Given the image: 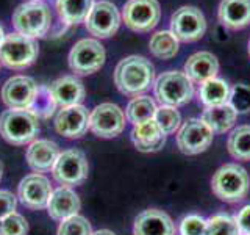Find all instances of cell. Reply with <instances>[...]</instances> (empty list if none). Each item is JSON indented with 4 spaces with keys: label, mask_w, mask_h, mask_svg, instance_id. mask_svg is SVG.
Wrapping results in <instances>:
<instances>
[{
    "label": "cell",
    "mask_w": 250,
    "mask_h": 235,
    "mask_svg": "<svg viewBox=\"0 0 250 235\" xmlns=\"http://www.w3.org/2000/svg\"><path fill=\"white\" fill-rule=\"evenodd\" d=\"M155 83V68L146 57L130 55L117 63L114 69V85L124 96L136 97L144 94Z\"/></svg>",
    "instance_id": "cell-1"
},
{
    "label": "cell",
    "mask_w": 250,
    "mask_h": 235,
    "mask_svg": "<svg viewBox=\"0 0 250 235\" xmlns=\"http://www.w3.org/2000/svg\"><path fill=\"white\" fill-rule=\"evenodd\" d=\"M250 188L249 172L238 163H227L211 179V190L224 202L236 204L247 198Z\"/></svg>",
    "instance_id": "cell-2"
},
{
    "label": "cell",
    "mask_w": 250,
    "mask_h": 235,
    "mask_svg": "<svg viewBox=\"0 0 250 235\" xmlns=\"http://www.w3.org/2000/svg\"><path fill=\"white\" fill-rule=\"evenodd\" d=\"M11 21L16 33L38 39L50 31L52 11L44 2H25L16 8Z\"/></svg>",
    "instance_id": "cell-3"
},
{
    "label": "cell",
    "mask_w": 250,
    "mask_h": 235,
    "mask_svg": "<svg viewBox=\"0 0 250 235\" xmlns=\"http://www.w3.org/2000/svg\"><path fill=\"white\" fill-rule=\"evenodd\" d=\"M39 133L38 116L30 110L8 108L0 115V135L14 146H25Z\"/></svg>",
    "instance_id": "cell-4"
},
{
    "label": "cell",
    "mask_w": 250,
    "mask_h": 235,
    "mask_svg": "<svg viewBox=\"0 0 250 235\" xmlns=\"http://www.w3.org/2000/svg\"><path fill=\"white\" fill-rule=\"evenodd\" d=\"M153 94L161 105L182 107L194 97V83L183 70H166L155 78Z\"/></svg>",
    "instance_id": "cell-5"
},
{
    "label": "cell",
    "mask_w": 250,
    "mask_h": 235,
    "mask_svg": "<svg viewBox=\"0 0 250 235\" xmlns=\"http://www.w3.org/2000/svg\"><path fill=\"white\" fill-rule=\"evenodd\" d=\"M36 39L23 36L21 33L6 35L3 44L0 46V63L14 70H22L31 66L38 58Z\"/></svg>",
    "instance_id": "cell-6"
},
{
    "label": "cell",
    "mask_w": 250,
    "mask_h": 235,
    "mask_svg": "<svg viewBox=\"0 0 250 235\" xmlns=\"http://www.w3.org/2000/svg\"><path fill=\"white\" fill-rule=\"evenodd\" d=\"M106 53L100 41L94 38H83L77 41L69 52V68L77 75H89L104 66Z\"/></svg>",
    "instance_id": "cell-7"
},
{
    "label": "cell",
    "mask_w": 250,
    "mask_h": 235,
    "mask_svg": "<svg viewBox=\"0 0 250 235\" xmlns=\"http://www.w3.org/2000/svg\"><path fill=\"white\" fill-rule=\"evenodd\" d=\"M122 16L117 6L109 0H97L94 2L88 18L84 21V27L88 33L94 38L106 39L117 33L121 27Z\"/></svg>",
    "instance_id": "cell-8"
},
{
    "label": "cell",
    "mask_w": 250,
    "mask_h": 235,
    "mask_svg": "<svg viewBox=\"0 0 250 235\" xmlns=\"http://www.w3.org/2000/svg\"><path fill=\"white\" fill-rule=\"evenodd\" d=\"M161 19L158 0H128L124 5L122 21L131 31L147 33L153 30Z\"/></svg>",
    "instance_id": "cell-9"
},
{
    "label": "cell",
    "mask_w": 250,
    "mask_h": 235,
    "mask_svg": "<svg viewBox=\"0 0 250 235\" xmlns=\"http://www.w3.org/2000/svg\"><path fill=\"white\" fill-rule=\"evenodd\" d=\"M170 31L178 43L199 41L207 31V19L197 6H182L170 16Z\"/></svg>",
    "instance_id": "cell-10"
},
{
    "label": "cell",
    "mask_w": 250,
    "mask_h": 235,
    "mask_svg": "<svg viewBox=\"0 0 250 235\" xmlns=\"http://www.w3.org/2000/svg\"><path fill=\"white\" fill-rule=\"evenodd\" d=\"M52 172L55 180L62 187L82 185L89 172L86 155L78 149H69V151L61 152L53 164Z\"/></svg>",
    "instance_id": "cell-11"
},
{
    "label": "cell",
    "mask_w": 250,
    "mask_h": 235,
    "mask_svg": "<svg viewBox=\"0 0 250 235\" xmlns=\"http://www.w3.org/2000/svg\"><path fill=\"white\" fill-rule=\"evenodd\" d=\"M125 119L127 118L119 105L113 102H104L91 112L89 129L100 138H114L124 132Z\"/></svg>",
    "instance_id": "cell-12"
},
{
    "label": "cell",
    "mask_w": 250,
    "mask_h": 235,
    "mask_svg": "<svg viewBox=\"0 0 250 235\" xmlns=\"http://www.w3.org/2000/svg\"><path fill=\"white\" fill-rule=\"evenodd\" d=\"M214 133L200 118H191L177 132V146L186 155L205 152L213 143Z\"/></svg>",
    "instance_id": "cell-13"
},
{
    "label": "cell",
    "mask_w": 250,
    "mask_h": 235,
    "mask_svg": "<svg viewBox=\"0 0 250 235\" xmlns=\"http://www.w3.org/2000/svg\"><path fill=\"white\" fill-rule=\"evenodd\" d=\"M39 85L31 77L13 75L2 86V100L8 108L28 110L33 104Z\"/></svg>",
    "instance_id": "cell-14"
},
{
    "label": "cell",
    "mask_w": 250,
    "mask_h": 235,
    "mask_svg": "<svg viewBox=\"0 0 250 235\" xmlns=\"http://www.w3.org/2000/svg\"><path fill=\"white\" fill-rule=\"evenodd\" d=\"M50 180L45 176L35 172L25 176L19 184L18 194L23 207L30 210H41L47 207V202L52 194Z\"/></svg>",
    "instance_id": "cell-15"
},
{
    "label": "cell",
    "mask_w": 250,
    "mask_h": 235,
    "mask_svg": "<svg viewBox=\"0 0 250 235\" xmlns=\"http://www.w3.org/2000/svg\"><path fill=\"white\" fill-rule=\"evenodd\" d=\"M89 112L84 105H70L61 108L55 118V130L70 140L82 138L89 129Z\"/></svg>",
    "instance_id": "cell-16"
},
{
    "label": "cell",
    "mask_w": 250,
    "mask_h": 235,
    "mask_svg": "<svg viewBox=\"0 0 250 235\" xmlns=\"http://www.w3.org/2000/svg\"><path fill=\"white\" fill-rule=\"evenodd\" d=\"M133 235H175V224L166 212L147 209L136 216Z\"/></svg>",
    "instance_id": "cell-17"
},
{
    "label": "cell",
    "mask_w": 250,
    "mask_h": 235,
    "mask_svg": "<svg viewBox=\"0 0 250 235\" xmlns=\"http://www.w3.org/2000/svg\"><path fill=\"white\" fill-rule=\"evenodd\" d=\"M49 91L60 108L78 105L84 99V85L75 75H62L49 85Z\"/></svg>",
    "instance_id": "cell-18"
},
{
    "label": "cell",
    "mask_w": 250,
    "mask_h": 235,
    "mask_svg": "<svg viewBox=\"0 0 250 235\" xmlns=\"http://www.w3.org/2000/svg\"><path fill=\"white\" fill-rule=\"evenodd\" d=\"M80 207L82 202L78 194L70 187L62 185L52 191L49 202H47V212H49L50 218L58 219V221L78 215Z\"/></svg>",
    "instance_id": "cell-19"
},
{
    "label": "cell",
    "mask_w": 250,
    "mask_h": 235,
    "mask_svg": "<svg viewBox=\"0 0 250 235\" xmlns=\"http://www.w3.org/2000/svg\"><path fill=\"white\" fill-rule=\"evenodd\" d=\"M58 157V144L50 140H35L31 141L27 149V163L35 172L52 171Z\"/></svg>",
    "instance_id": "cell-20"
},
{
    "label": "cell",
    "mask_w": 250,
    "mask_h": 235,
    "mask_svg": "<svg viewBox=\"0 0 250 235\" xmlns=\"http://www.w3.org/2000/svg\"><path fill=\"white\" fill-rule=\"evenodd\" d=\"M217 19L229 30H242L250 25V0H222Z\"/></svg>",
    "instance_id": "cell-21"
},
{
    "label": "cell",
    "mask_w": 250,
    "mask_h": 235,
    "mask_svg": "<svg viewBox=\"0 0 250 235\" xmlns=\"http://www.w3.org/2000/svg\"><path fill=\"white\" fill-rule=\"evenodd\" d=\"M183 72L192 83L202 85L203 82L214 78L219 72V61L211 52L202 50L191 55L185 63Z\"/></svg>",
    "instance_id": "cell-22"
},
{
    "label": "cell",
    "mask_w": 250,
    "mask_h": 235,
    "mask_svg": "<svg viewBox=\"0 0 250 235\" xmlns=\"http://www.w3.org/2000/svg\"><path fill=\"white\" fill-rule=\"evenodd\" d=\"M131 141L141 152H156L166 144V135L160 129L155 119H148L133 125Z\"/></svg>",
    "instance_id": "cell-23"
},
{
    "label": "cell",
    "mask_w": 250,
    "mask_h": 235,
    "mask_svg": "<svg viewBox=\"0 0 250 235\" xmlns=\"http://www.w3.org/2000/svg\"><path fill=\"white\" fill-rule=\"evenodd\" d=\"M230 90H231L230 85L225 80L214 77V78H209L207 82H203L199 86L197 97L200 104L205 105V108L224 105V104H229Z\"/></svg>",
    "instance_id": "cell-24"
},
{
    "label": "cell",
    "mask_w": 250,
    "mask_h": 235,
    "mask_svg": "<svg viewBox=\"0 0 250 235\" xmlns=\"http://www.w3.org/2000/svg\"><path fill=\"white\" fill-rule=\"evenodd\" d=\"M96 0H55V10L66 25H78L86 21Z\"/></svg>",
    "instance_id": "cell-25"
},
{
    "label": "cell",
    "mask_w": 250,
    "mask_h": 235,
    "mask_svg": "<svg viewBox=\"0 0 250 235\" xmlns=\"http://www.w3.org/2000/svg\"><path fill=\"white\" fill-rule=\"evenodd\" d=\"M236 118L238 113L234 112L233 107L230 104H224V105L205 108L200 119L213 130V133H225L234 125Z\"/></svg>",
    "instance_id": "cell-26"
},
{
    "label": "cell",
    "mask_w": 250,
    "mask_h": 235,
    "mask_svg": "<svg viewBox=\"0 0 250 235\" xmlns=\"http://www.w3.org/2000/svg\"><path fill=\"white\" fill-rule=\"evenodd\" d=\"M148 50L160 60H170L178 52V39L170 30H160L150 36Z\"/></svg>",
    "instance_id": "cell-27"
},
{
    "label": "cell",
    "mask_w": 250,
    "mask_h": 235,
    "mask_svg": "<svg viewBox=\"0 0 250 235\" xmlns=\"http://www.w3.org/2000/svg\"><path fill=\"white\" fill-rule=\"evenodd\" d=\"M156 108L158 107H156L155 100L150 96H144V94H141V96L133 97L128 102L127 108H125V118H127L128 122L136 125V124H141L144 121L153 119V116L156 113Z\"/></svg>",
    "instance_id": "cell-28"
},
{
    "label": "cell",
    "mask_w": 250,
    "mask_h": 235,
    "mask_svg": "<svg viewBox=\"0 0 250 235\" xmlns=\"http://www.w3.org/2000/svg\"><path fill=\"white\" fill-rule=\"evenodd\" d=\"M227 147L233 159L249 162L250 160V125H239L234 129L229 141H227Z\"/></svg>",
    "instance_id": "cell-29"
},
{
    "label": "cell",
    "mask_w": 250,
    "mask_h": 235,
    "mask_svg": "<svg viewBox=\"0 0 250 235\" xmlns=\"http://www.w3.org/2000/svg\"><path fill=\"white\" fill-rule=\"evenodd\" d=\"M153 119L160 125V129L163 130V133L166 137L178 132V129L182 127V115H180V112L175 107L160 105L156 108Z\"/></svg>",
    "instance_id": "cell-30"
},
{
    "label": "cell",
    "mask_w": 250,
    "mask_h": 235,
    "mask_svg": "<svg viewBox=\"0 0 250 235\" xmlns=\"http://www.w3.org/2000/svg\"><path fill=\"white\" fill-rule=\"evenodd\" d=\"M207 235H241L238 224L230 215L219 213L207 219Z\"/></svg>",
    "instance_id": "cell-31"
},
{
    "label": "cell",
    "mask_w": 250,
    "mask_h": 235,
    "mask_svg": "<svg viewBox=\"0 0 250 235\" xmlns=\"http://www.w3.org/2000/svg\"><path fill=\"white\" fill-rule=\"evenodd\" d=\"M55 108H57V104H55V100L52 97V94L49 91V86H39L38 88V93L33 99V104L28 108L31 113L39 118H49L53 115Z\"/></svg>",
    "instance_id": "cell-32"
},
{
    "label": "cell",
    "mask_w": 250,
    "mask_h": 235,
    "mask_svg": "<svg viewBox=\"0 0 250 235\" xmlns=\"http://www.w3.org/2000/svg\"><path fill=\"white\" fill-rule=\"evenodd\" d=\"M57 235H92V229L84 216L75 215L62 219L58 226Z\"/></svg>",
    "instance_id": "cell-33"
},
{
    "label": "cell",
    "mask_w": 250,
    "mask_h": 235,
    "mask_svg": "<svg viewBox=\"0 0 250 235\" xmlns=\"http://www.w3.org/2000/svg\"><path fill=\"white\" fill-rule=\"evenodd\" d=\"M229 104L238 115H244L250 112V86L244 83L234 85L230 90Z\"/></svg>",
    "instance_id": "cell-34"
},
{
    "label": "cell",
    "mask_w": 250,
    "mask_h": 235,
    "mask_svg": "<svg viewBox=\"0 0 250 235\" xmlns=\"http://www.w3.org/2000/svg\"><path fill=\"white\" fill-rule=\"evenodd\" d=\"M28 223L21 213H11L0 219V235H27Z\"/></svg>",
    "instance_id": "cell-35"
},
{
    "label": "cell",
    "mask_w": 250,
    "mask_h": 235,
    "mask_svg": "<svg viewBox=\"0 0 250 235\" xmlns=\"http://www.w3.org/2000/svg\"><path fill=\"white\" fill-rule=\"evenodd\" d=\"M180 235H207V219L200 215H188L178 224Z\"/></svg>",
    "instance_id": "cell-36"
},
{
    "label": "cell",
    "mask_w": 250,
    "mask_h": 235,
    "mask_svg": "<svg viewBox=\"0 0 250 235\" xmlns=\"http://www.w3.org/2000/svg\"><path fill=\"white\" fill-rule=\"evenodd\" d=\"M16 206H18L16 196L8 190H0V219L14 213Z\"/></svg>",
    "instance_id": "cell-37"
},
{
    "label": "cell",
    "mask_w": 250,
    "mask_h": 235,
    "mask_svg": "<svg viewBox=\"0 0 250 235\" xmlns=\"http://www.w3.org/2000/svg\"><path fill=\"white\" fill-rule=\"evenodd\" d=\"M234 221L238 224L241 235H250V204L244 206L234 215Z\"/></svg>",
    "instance_id": "cell-38"
},
{
    "label": "cell",
    "mask_w": 250,
    "mask_h": 235,
    "mask_svg": "<svg viewBox=\"0 0 250 235\" xmlns=\"http://www.w3.org/2000/svg\"><path fill=\"white\" fill-rule=\"evenodd\" d=\"M92 235H116V234L111 232V231H108V229H100L97 232H92Z\"/></svg>",
    "instance_id": "cell-39"
},
{
    "label": "cell",
    "mask_w": 250,
    "mask_h": 235,
    "mask_svg": "<svg viewBox=\"0 0 250 235\" xmlns=\"http://www.w3.org/2000/svg\"><path fill=\"white\" fill-rule=\"evenodd\" d=\"M5 38H6V33H5V30H3V27L0 25V46L3 44V41H5Z\"/></svg>",
    "instance_id": "cell-40"
},
{
    "label": "cell",
    "mask_w": 250,
    "mask_h": 235,
    "mask_svg": "<svg viewBox=\"0 0 250 235\" xmlns=\"http://www.w3.org/2000/svg\"><path fill=\"white\" fill-rule=\"evenodd\" d=\"M2 174H3V166H2V163H0V180H2Z\"/></svg>",
    "instance_id": "cell-41"
},
{
    "label": "cell",
    "mask_w": 250,
    "mask_h": 235,
    "mask_svg": "<svg viewBox=\"0 0 250 235\" xmlns=\"http://www.w3.org/2000/svg\"><path fill=\"white\" fill-rule=\"evenodd\" d=\"M28 2H44V0H28Z\"/></svg>",
    "instance_id": "cell-42"
},
{
    "label": "cell",
    "mask_w": 250,
    "mask_h": 235,
    "mask_svg": "<svg viewBox=\"0 0 250 235\" xmlns=\"http://www.w3.org/2000/svg\"><path fill=\"white\" fill-rule=\"evenodd\" d=\"M249 55H250V39H249Z\"/></svg>",
    "instance_id": "cell-43"
}]
</instances>
